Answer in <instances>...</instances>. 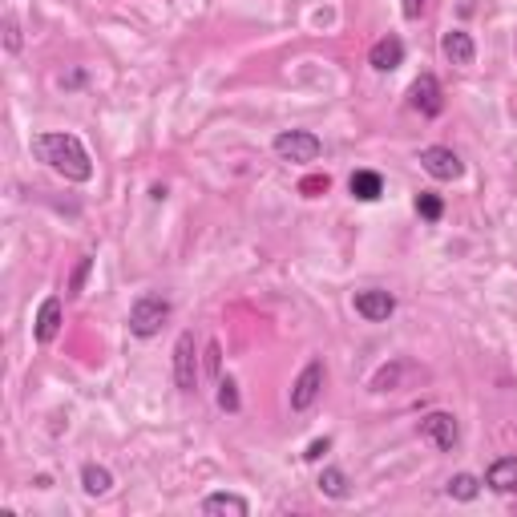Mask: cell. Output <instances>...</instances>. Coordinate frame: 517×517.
I'll use <instances>...</instances> for the list:
<instances>
[{"label":"cell","instance_id":"6da1fadb","mask_svg":"<svg viewBox=\"0 0 517 517\" xmlns=\"http://www.w3.org/2000/svg\"><path fill=\"white\" fill-rule=\"evenodd\" d=\"M33 154L57 170L61 178L69 182H89L93 178V162H89V150L81 146L77 134H37L33 138Z\"/></svg>","mask_w":517,"mask_h":517},{"label":"cell","instance_id":"7a4b0ae2","mask_svg":"<svg viewBox=\"0 0 517 517\" xmlns=\"http://www.w3.org/2000/svg\"><path fill=\"white\" fill-rule=\"evenodd\" d=\"M170 299L166 295H158V291H146V295H138L134 299V307H130V332L138 336V340H154L158 332H162V324L170 320Z\"/></svg>","mask_w":517,"mask_h":517},{"label":"cell","instance_id":"3957f363","mask_svg":"<svg viewBox=\"0 0 517 517\" xmlns=\"http://www.w3.org/2000/svg\"><path fill=\"white\" fill-rule=\"evenodd\" d=\"M271 150H275L279 162H316L324 154V142L312 130H283L271 142Z\"/></svg>","mask_w":517,"mask_h":517},{"label":"cell","instance_id":"277c9868","mask_svg":"<svg viewBox=\"0 0 517 517\" xmlns=\"http://www.w3.org/2000/svg\"><path fill=\"white\" fill-rule=\"evenodd\" d=\"M324 380H328V368H324V360H312L299 376H295V384H291V408L295 412H307L316 400H320V392H324Z\"/></svg>","mask_w":517,"mask_h":517},{"label":"cell","instance_id":"5b68a950","mask_svg":"<svg viewBox=\"0 0 517 517\" xmlns=\"http://www.w3.org/2000/svg\"><path fill=\"white\" fill-rule=\"evenodd\" d=\"M421 437L425 441H433L441 453H453L457 445H461V425H457V417L453 412H429V417H421Z\"/></svg>","mask_w":517,"mask_h":517},{"label":"cell","instance_id":"8992f818","mask_svg":"<svg viewBox=\"0 0 517 517\" xmlns=\"http://www.w3.org/2000/svg\"><path fill=\"white\" fill-rule=\"evenodd\" d=\"M174 384L178 392H194L198 388V344L194 332H182L174 344Z\"/></svg>","mask_w":517,"mask_h":517},{"label":"cell","instance_id":"52a82bcc","mask_svg":"<svg viewBox=\"0 0 517 517\" xmlns=\"http://www.w3.org/2000/svg\"><path fill=\"white\" fill-rule=\"evenodd\" d=\"M408 106L417 110L421 118H437L445 110V93H441V81L433 73H421L408 89Z\"/></svg>","mask_w":517,"mask_h":517},{"label":"cell","instance_id":"ba28073f","mask_svg":"<svg viewBox=\"0 0 517 517\" xmlns=\"http://www.w3.org/2000/svg\"><path fill=\"white\" fill-rule=\"evenodd\" d=\"M421 166H425V174L437 178V182H457V178L465 174V162H461L449 146H425V150H421Z\"/></svg>","mask_w":517,"mask_h":517},{"label":"cell","instance_id":"9c48e42d","mask_svg":"<svg viewBox=\"0 0 517 517\" xmlns=\"http://www.w3.org/2000/svg\"><path fill=\"white\" fill-rule=\"evenodd\" d=\"M352 307H356V316H364L368 324H384L396 312V295L380 291V287H364V291H356Z\"/></svg>","mask_w":517,"mask_h":517},{"label":"cell","instance_id":"30bf717a","mask_svg":"<svg viewBox=\"0 0 517 517\" xmlns=\"http://www.w3.org/2000/svg\"><path fill=\"white\" fill-rule=\"evenodd\" d=\"M441 53H445L449 65H461V69L477 61V45H473V37H469L465 29H449V33L441 37Z\"/></svg>","mask_w":517,"mask_h":517},{"label":"cell","instance_id":"8fae6325","mask_svg":"<svg viewBox=\"0 0 517 517\" xmlns=\"http://www.w3.org/2000/svg\"><path fill=\"white\" fill-rule=\"evenodd\" d=\"M368 65L376 73H392L404 65V41L400 37H380L372 49H368Z\"/></svg>","mask_w":517,"mask_h":517},{"label":"cell","instance_id":"7c38bea8","mask_svg":"<svg viewBox=\"0 0 517 517\" xmlns=\"http://www.w3.org/2000/svg\"><path fill=\"white\" fill-rule=\"evenodd\" d=\"M37 328V344H53L57 336H61V299L57 295H49L41 307H37V320H33Z\"/></svg>","mask_w":517,"mask_h":517},{"label":"cell","instance_id":"4fadbf2b","mask_svg":"<svg viewBox=\"0 0 517 517\" xmlns=\"http://www.w3.org/2000/svg\"><path fill=\"white\" fill-rule=\"evenodd\" d=\"M202 513H206V517H247L251 505H247V497H239V493H211V497L202 501Z\"/></svg>","mask_w":517,"mask_h":517},{"label":"cell","instance_id":"5bb4252c","mask_svg":"<svg viewBox=\"0 0 517 517\" xmlns=\"http://www.w3.org/2000/svg\"><path fill=\"white\" fill-rule=\"evenodd\" d=\"M485 485H489L493 493H517V457L493 461L489 473H485Z\"/></svg>","mask_w":517,"mask_h":517},{"label":"cell","instance_id":"9a60e30c","mask_svg":"<svg viewBox=\"0 0 517 517\" xmlns=\"http://www.w3.org/2000/svg\"><path fill=\"white\" fill-rule=\"evenodd\" d=\"M81 489H85L89 497H106V493L114 489V473H110L106 465L89 461V465H81Z\"/></svg>","mask_w":517,"mask_h":517},{"label":"cell","instance_id":"2e32d148","mask_svg":"<svg viewBox=\"0 0 517 517\" xmlns=\"http://www.w3.org/2000/svg\"><path fill=\"white\" fill-rule=\"evenodd\" d=\"M348 190H352V198H360V202H376V198L384 194V178H380L376 170H356V174L348 178Z\"/></svg>","mask_w":517,"mask_h":517},{"label":"cell","instance_id":"e0dca14e","mask_svg":"<svg viewBox=\"0 0 517 517\" xmlns=\"http://www.w3.org/2000/svg\"><path fill=\"white\" fill-rule=\"evenodd\" d=\"M316 485H320V493H324V497H332V501H344V497L352 493V485H348V473H344V469H324Z\"/></svg>","mask_w":517,"mask_h":517},{"label":"cell","instance_id":"ac0fdd59","mask_svg":"<svg viewBox=\"0 0 517 517\" xmlns=\"http://www.w3.org/2000/svg\"><path fill=\"white\" fill-rule=\"evenodd\" d=\"M445 493H449L453 501H473V497L481 493V481H477L473 473H457V477H449Z\"/></svg>","mask_w":517,"mask_h":517},{"label":"cell","instance_id":"d6986e66","mask_svg":"<svg viewBox=\"0 0 517 517\" xmlns=\"http://www.w3.org/2000/svg\"><path fill=\"white\" fill-rule=\"evenodd\" d=\"M417 215H421L425 223H441V215H445V202H441V194L421 190V194H417Z\"/></svg>","mask_w":517,"mask_h":517},{"label":"cell","instance_id":"ffe728a7","mask_svg":"<svg viewBox=\"0 0 517 517\" xmlns=\"http://www.w3.org/2000/svg\"><path fill=\"white\" fill-rule=\"evenodd\" d=\"M215 388H219V392H215V404H219L223 412H239V408H243V396H239V384H235L231 376H227V380H219Z\"/></svg>","mask_w":517,"mask_h":517},{"label":"cell","instance_id":"44dd1931","mask_svg":"<svg viewBox=\"0 0 517 517\" xmlns=\"http://www.w3.org/2000/svg\"><path fill=\"white\" fill-rule=\"evenodd\" d=\"M89 267H93V259H89V255H81V259H77V267H73V275H69L65 295H81V287H85V279H89Z\"/></svg>","mask_w":517,"mask_h":517},{"label":"cell","instance_id":"7402d4cb","mask_svg":"<svg viewBox=\"0 0 517 517\" xmlns=\"http://www.w3.org/2000/svg\"><path fill=\"white\" fill-rule=\"evenodd\" d=\"M202 364H206V376H211L215 384L223 380V376H219V364H223V344H219V340L206 344V360H202Z\"/></svg>","mask_w":517,"mask_h":517},{"label":"cell","instance_id":"603a6c76","mask_svg":"<svg viewBox=\"0 0 517 517\" xmlns=\"http://www.w3.org/2000/svg\"><path fill=\"white\" fill-rule=\"evenodd\" d=\"M328 186H332L328 174H316V178H303L299 190H303V198H320V194H328Z\"/></svg>","mask_w":517,"mask_h":517},{"label":"cell","instance_id":"cb8c5ba5","mask_svg":"<svg viewBox=\"0 0 517 517\" xmlns=\"http://www.w3.org/2000/svg\"><path fill=\"white\" fill-rule=\"evenodd\" d=\"M5 49L21 53V25H17V17H5Z\"/></svg>","mask_w":517,"mask_h":517},{"label":"cell","instance_id":"d4e9b609","mask_svg":"<svg viewBox=\"0 0 517 517\" xmlns=\"http://www.w3.org/2000/svg\"><path fill=\"white\" fill-rule=\"evenodd\" d=\"M332 449V441L324 437V441H312V445H307V453H303V461H324V453Z\"/></svg>","mask_w":517,"mask_h":517},{"label":"cell","instance_id":"484cf974","mask_svg":"<svg viewBox=\"0 0 517 517\" xmlns=\"http://www.w3.org/2000/svg\"><path fill=\"white\" fill-rule=\"evenodd\" d=\"M421 13H425V0H404V17L408 21H421Z\"/></svg>","mask_w":517,"mask_h":517},{"label":"cell","instance_id":"4316f807","mask_svg":"<svg viewBox=\"0 0 517 517\" xmlns=\"http://www.w3.org/2000/svg\"><path fill=\"white\" fill-rule=\"evenodd\" d=\"M513 513H517V497H513Z\"/></svg>","mask_w":517,"mask_h":517}]
</instances>
